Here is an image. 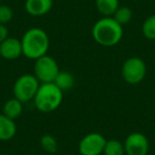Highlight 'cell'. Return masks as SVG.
<instances>
[{
    "label": "cell",
    "instance_id": "9a60e30c",
    "mask_svg": "<svg viewBox=\"0 0 155 155\" xmlns=\"http://www.w3.org/2000/svg\"><path fill=\"white\" fill-rule=\"evenodd\" d=\"M104 155H125L124 144L118 139L106 140L103 151Z\"/></svg>",
    "mask_w": 155,
    "mask_h": 155
},
{
    "label": "cell",
    "instance_id": "ba28073f",
    "mask_svg": "<svg viewBox=\"0 0 155 155\" xmlns=\"http://www.w3.org/2000/svg\"><path fill=\"white\" fill-rule=\"evenodd\" d=\"M123 144L125 155H148L150 149L148 137L140 132H133L129 134Z\"/></svg>",
    "mask_w": 155,
    "mask_h": 155
},
{
    "label": "cell",
    "instance_id": "52a82bcc",
    "mask_svg": "<svg viewBox=\"0 0 155 155\" xmlns=\"http://www.w3.org/2000/svg\"><path fill=\"white\" fill-rule=\"evenodd\" d=\"M106 140L102 134L97 132L86 134L79 142V153L81 155H102Z\"/></svg>",
    "mask_w": 155,
    "mask_h": 155
},
{
    "label": "cell",
    "instance_id": "44dd1931",
    "mask_svg": "<svg viewBox=\"0 0 155 155\" xmlns=\"http://www.w3.org/2000/svg\"><path fill=\"white\" fill-rule=\"evenodd\" d=\"M0 155H8V154H5V153H0Z\"/></svg>",
    "mask_w": 155,
    "mask_h": 155
},
{
    "label": "cell",
    "instance_id": "e0dca14e",
    "mask_svg": "<svg viewBox=\"0 0 155 155\" xmlns=\"http://www.w3.org/2000/svg\"><path fill=\"white\" fill-rule=\"evenodd\" d=\"M141 33L147 39L155 41V14L148 16L141 25Z\"/></svg>",
    "mask_w": 155,
    "mask_h": 155
},
{
    "label": "cell",
    "instance_id": "5bb4252c",
    "mask_svg": "<svg viewBox=\"0 0 155 155\" xmlns=\"http://www.w3.org/2000/svg\"><path fill=\"white\" fill-rule=\"evenodd\" d=\"M74 82L75 80L72 73L66 70H61L58 74L56 75L53 83L64 93V91L72 88L74 86Z\"/></svg>",
    "mask_w": 155,
    "mask_h": 155
},
{
    "label": "cell",
    "instance_id": "8992f818",
    "mask_svg": "<svg viewBox=\"0 0 155 155\" xmlns=\"http://www.w3.org/2000/svg\"><path fill=\"white\" fill-rule=\"evenodd\" d=\"M122 79L131 85L139 84L147 75V65L142 58L132 56L124 61L121 68Z\"/></svg>",
    "mask_w": 155,
    "mask_h": 155
},
{
    "label": "cell",
    "instance_id": "7c38bea8",
    "mask_svg": "<svg viewBox=\"0 0 155 155\" xmlns=\"http://www.w3.org/2000/svg\"><path fill=\"white\" fill-rule=\"evenodd\" d=\"M22 112H24V103L14 97L7 100L2 108V114L13 120L19 118Z\"/></svg>",
    "mask_w": 155,
    "mask_h": 155
},
{
    "label": "cell",
    "instance_id": "ffe728a7",
    "mask_svg": "<svg viewBox=\"0 0 155 155\" xmlns=\"http://www.w3.org/2000/svg\"><path fill=\"white\" fill-rule=\"evenodd\" d=\"M9 36V29H8L7 25L0 24V44L2 43L5 39H7Z\"/></svg>",
    "mask_w": 155,
    "mask_h": 155
},
{
    "label": "cell",
    "instance_id": "5b68a950",
    "mask_svg": "<svg viewBox=\"0 0 155 155\" xmlns=\"http://www.w3.org/2000/svg\"><path fill=\"white\" fill-rule=\"evenodd\" d=\"M60 71V66H58L55 58L48 55V54L34 61L33 74L35 75V78L39 81L41 84L53 83Z\"/></svg>",
    "mask_w": 155,
    "mask_h": 155
},
{
    "label": "cell",
    "instance_id": "30bf717a",
    "mask_svg": "<svg viewBox=\"0 0 155 155\" xmlns=\"http://www.w3.org/2000/svg\"><path fill=\"white\" fill-rule=\"evenodd\" d=\"M53 7V0H26L25 10L31 16L41 17L48 14Z\"/></svg>",
    "mask_w": 155,
    "mask_h": 155
},
{
    "label": "cell",
    "instance_id": "277c9868",
    "mask_svg": "<svg viewBox=\"0 0 155 155\" xmlns=\"http://www.w3.org/2000/svg\"><path fill=\"white\" fill-rule=\"evenodd\" d=\"M41 85L33 73H25L18 77L13 85V96L22 103L33 101Z\"/></svg>",
    "mask_w": 155,
    "mask_h": 155
},
{
    "label": "cell",
    "instance_id": "9c48e42d",
    "mask_svg": "<svg viewBox=\"0 0 155 155\" xmlns=\"http://www.w3.org/2000/svg\"><path fill=\"white\" fill-rule=\"evenodd\" d=\"M22 55L20 39L9 36L0 44V56L7 61H14Z\"/></svg>",
    "mask_w": 155,
    "mask_h": 155
},
{
    "label": "cell",
    "instance_id": "2e32d148",
    "mask_svg": "<svg viewBox=\"0 0 155 155\" xmlns=\"http://www.w3.org/2000/svg\"><path fill=\"white\" fill-rule=\"evenodd\" d=\"M112 17L123 27L124 25L131 22L132 18H133V11L131 10V8L125 7V5H120Z\"/></svg>",
    "mask_w": 155,
    "mask_h": 155
},
{
    "label": "cell",
    "instance_id": "8fae6325",
    "mask_svg": "<svg viewBox=\"0 0 155 155\" xmlns=\"http://www.w3.org/2000/svg\"><path fill=\"white\" fill-rule=\"evenodd\" d=\"M17 133L15 120L5 115L0 114V141H9L13 139Z\"/></svg>",
    "mask_w": 155,
    "mask_h": 155
},
{
    "label": "cell",
    "instance_id": "6da1fadb",
    "mask_svg": "<svg viewBox=\"0 0 155 155\" xmlns=\"http://www.w3.org/2000/svg\"><path fill=\"white\" fill-rule=\"evenodd\" d=\"M22 55L29 60H37L48 54L50 48V38L44 29L31 28L24 33L21 39Z\"/></svg>",
    "mask_w": 155,
    "mask_h": 155
},
{
    "label": "cell",
    "instance_id": "7a4b0ae2",
    "mask_svg": "<svg viewBox=\"0 0 155 155\" xmlns=\"http://www.w3.org/2000/svg\"><path fill=\"white\" fill-rule=\"evenodd\" d=\"M93 38L102 47H114L123 37V27L113 17H102L94 24Z\"/></svg>",
    "mask_w": 155,
    "mask_h": 155
},
{
    "label": "cell",
    "instance_id": "3957f363",
    "mask_svg": "<svg viewBox=\"0 0 155 155\" xmlns=\"http://www.w3.org/2000/svg\"><path fill=\"white\" fill-rule=\"evenodd\" d=\"M63 91L54 83H43L39 85L33 102L39 112L52 113L61 106L63 102Z\"/></svg>",
    "mask_w": 155,
    "mask_h": 155
},
{
    "label": "cell",
    "instance_id": "4fadbf2b",
    "mask_svg": "<svg viewBox=\"0 0 155 155\" xmlns=\"http://www.w3.org/2000/svg\"><path fill=\"white\" fill-rule=\"evenodd\" d=\"M119 7V0H96V8L102 17H112Z\"/></svg>",
    "mask_w": 155,
    "mask_h": 155
},
{
    "label": "cell",
    "instance_id": "d6986e66",
    "mask_svg": "<svg viewBox=\"0 0 155 155\" xmlns=\"http://www.w3.org/2000/svg\"><path fill=\"white\" fill-rule=\"evenodd\" d=\"M14 18V12L10 5L0 3V24L8 25Z\"/></svg>",
    "mask_w": 155,
    "mask_h": 155
},
{
    "label": "cell",
    "instance_id": "ac0fdd59",
    "mask_svg": "<svg viewBox=\"0 0 155 155\" xmlns=\"http://www.w3.org/2000/svg\"><path fill=\"white\" fill-rule=\"evenodd\" d=\"M39 144H41V148L45 152L50 153V154L56 153L58 148V143L56 138L54 136L50 135V134H45V135L41 136V139H39Z\"/></svg>",
    "mask_w": 155,
    "mask_h": 155
},
{
    "label": "cell",
    "instance_id": "7402d4cb",
    "mask_svg": "<svg viewBox=\"0 0 155 155\" xmlns=\"http://www.w3.org/2000/svg\"><path fill=\"white\" fill-rule=\"evenodd\" d=\"M0 3H1V0H0Z\"/></svg>",
    "mask_w": 155,
    "mask_h": 155
}]
</instances>
